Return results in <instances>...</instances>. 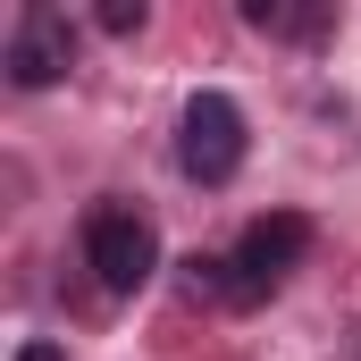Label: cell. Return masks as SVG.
<instances>
[{"instance_id":"obj_1","label":"cell","mask_w":361,"mask_h":361,"mask_svg":"<svg viewBox=\"0 0 361 361\" xmlns=\"http://www.w3.org/2000/svg\"><path fill=\"white\" fill-rule=\"evenodd\" d=\"M302 252H311V219H302V210H269V219H252L244 244L219 261V294H227V302H261L286 269H302Z\"/></svg>"},{"instance_id":"obj_2","label":"cell","mask_w":361,"mask_h":361,"mask_svg":"<svg viewBox=\"0 0 361 361\" xmlns=\"http://www.w3.org/2000/svg\"><path fill=\"white\" fill-rule=\"evenodd\" d=\"M85 269L101 277V294H135V286H152V269H160V235H152V219L126 210V202H101V210L85 219Z\"/></svg>"},{"instance_id":"obj_3","label":"cell","mask_w":361,"mask_h":361,"mask_svg":"<svg viewBox=\"0 0 361 361\" xmlns=\"http://www.w3.org/2000/svg\"><path fill=\"white\" fill-rule=\"evenodd\" d=\"M177 169L193 185H227L244 169V109L227 92H193L177 118Z\"/></svg>"},{"instance_id":"obj_4","label":"cell","mask_w":361,"mask_h":361,"mask_svg":"<svg viewBox=\"0 0 361 361\" xmlns=\"http://www.w3.org/2000/svg\"><path fill=\"white\" fill-rule=\"evenodd\" d=\"M68 68H76V25L34 0V8L17 17V34H8V85L17 92H51Z\"/></svg>"},{"instance_id":"obj_5","label":"cell","mask_w":361,"mask_h":361,"mask_svg":"<svg viewBox=\"0 0 361 361\" xmlns=\"http://www.w3.org/2000/svg\"><path fill=\"white\" fill-rule=\"evenodd\" d=\"M101 34H143V0H109L101 8Z\"/></svg>"},{"instance_id":"obj_6","label":"cell","mask_w":361,"mask_h":361,"mask_svg":"<svg viewBox=\"0 0 361 361\" xmlns=\"http://www.w3.org/2000/svg\"><path fill=\"white\" fill-rule=\"evenodd\" d=\"M17 361H68V353H59V345H42V336H34V345H17Z\"/></svg>"}]
</instances>
